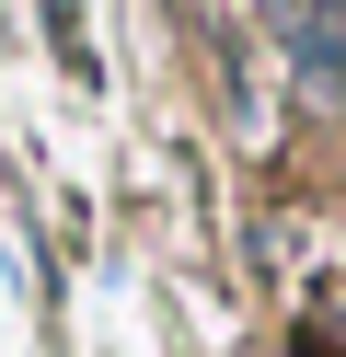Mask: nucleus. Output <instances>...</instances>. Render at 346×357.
<instances>
[{
	"mask_svg": "<svg viewBox=\"0 0 346 357\" xmlns=\"http://www.w3.org/2000/svg\"><path fill=\"white\" fill-rule=\"evenodd\" d=\"M277 47H289V70L312 81L323 104H346V24L335 12H277Z\"/></svg>",
	"mask_w": 346,
	"mask_h": 357,
	"instance_id": "obj_1",
	"label": "nucleus"
}]
</instances>
